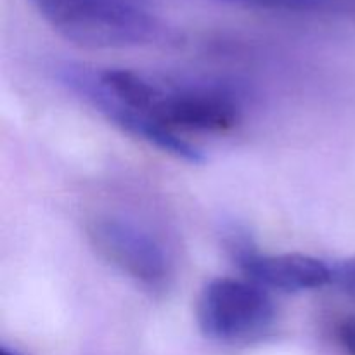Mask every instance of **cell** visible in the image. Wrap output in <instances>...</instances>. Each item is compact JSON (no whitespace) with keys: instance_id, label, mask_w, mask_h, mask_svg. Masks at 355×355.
Instances as JSON below:
<instances>
[{"instance_id":"6da1fadb","label":"cell","mask_w":355,"mask_h":355,"mask_svg":"<svg viewBox=\"0 0 355 355\" xmlns=\"http://www.w3.org/2000/svg\"><path fill=\"white\" fill-rule=\"evenodd\" d=\"M45 23L87 49H128L159 40L162 21L148 0H30Z\"/></svg>"},{"instance_id":"7a4b0ae2","label":"cell","mask_w":355,"mask_h":355,"mask_svg":"<svg viewBox=\"0 0 355 355\" xmlns=\"http://www.w3.org/2000/svg\"><path fill=\"white\" fill-rule=\"evenodd\" d=\"M276 305L266 288L253 281L218 277L201 290L196 319L207 338L227 345H248L266 338L276 324Z\"/></svg>"},{"instance_id":"3957f363","label":"cell","mask_w":355,"mask_h":355,"mask_svg":"<svg viewBox=\"0 0 355 355\" xmlns=\"http://www.w3.org/2000/svg\"><path fill=\"white\" fill-rule=\"evenodd\" d=\"M89 239L104 260L151 291H162L172 277L165 250L148 232L116 217H97L87 227Z\"/></svg>"},{"instance_id":"277c9868","label":"cell","mask_w":355,"mask_h":355,"mask_svg":"<svg viewBox=\"0 0 355 355\" xmlns=\"http://www.w3.org/2000/svg\"><path fill=\"white\" fill-rule=\"evenodd\" d=\"M148 113L173 132H225L241 120L238 101L215 87L155 85Z\"/></svg>"},{"instance_id":"5b68a950","label":"cell","mask_w":355,"mask_h":355,"mask_svg":"<svg viewBox=\"0 0 355 355\" xmlns=\"http://www.w3.org/2000/svg\"><path fill=\"white\" fill-rule=\"evenodd\" d=\"M61 80L73 92L83 97L89 104H92L103 116L118 125L121 130L128 132L134 137L146 141L148 144L155 146V148L162 149L168 155H173L175 158L184 159V162L200 163L205 159L200 149L191 144L189 141L182 139V135L166 128L165 125L156 121L149 114L132 110V107L125 106L120 101L114 99L113 96H110L97 82L96 71L69 68L68 66L61 71Z\"/></svg>"},{"instance_id":"8992f818","label":"cell","mask_w":355,"mask_h":355,"mask_svg":"<svg viewBox=\"0 0 355 355\" xmlns=\"http://www.w3.org/2000/svg\"><path fill=\"white\" fill-rule=\"evenodd\" d=\"M232 257L250 281L284 293L319 290L333 283V266L302 253H262L246 239L231 243Z\"/></svg>"},{"instance_id":"52a82bcc","label":"cell","mask_w":355,"mask_h":355,"mask_svg":"<svg viewBox=\"0 0 355 355\" xmlns=\"http://www.w3.org/2000/svg\"><path fill=\"white\" fill-rule=\"evenodd\" d=\"M248 9L286 14H349L355 12V0H218Z\"/></svg>"},{"instance_id":"ba28073f","label":"cell","mask_w":355,"mask_h":355,"mask_svg":"<svg viewBox=\"0 0 355 355\" xmlns=\"http://www.w3.org/2000/svg\"><path fill=\"white\" fill-rule=\"evenodd\" d=\"M336 336L347 355H355V315L342 319L336 326Z\"/></svg>"},{"instance_id":"9c48e42d","label":"cell","mask_w":355,"mask_h":355,"mask_svg":"<svg viewBox=\"0 0 355 355\" xmlns=\"http://www.w3.org/2000/svg\"><path fill=\"white\" fill-rule=\"evenodd\" d=\"M0 355H19V354L12 352V350H9V349H6V347H2V349H0Z\"/></svg>"}]
</instances>
